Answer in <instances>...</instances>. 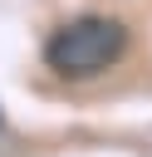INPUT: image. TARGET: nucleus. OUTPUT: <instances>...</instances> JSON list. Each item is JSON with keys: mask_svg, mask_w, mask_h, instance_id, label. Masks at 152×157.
Instances as JSON below:
<instances>
[{"mask_svg": "<svg viewBox=\"0 0 152 157\" xmlns=\"http://www.w3.org/2000/svg\"><path fill=\"white\" fill-rule=\"evenodd\" d=\"M123 54H127V29L113 15H78V20L59 25L44 44V64L59 78H74V83L108 74Z\"/></svg>", "mask_w": 152, "mask_h": 157, "instance_id": "f257e3e1", "label": "nucleus"}]
</instances>
